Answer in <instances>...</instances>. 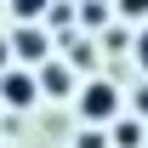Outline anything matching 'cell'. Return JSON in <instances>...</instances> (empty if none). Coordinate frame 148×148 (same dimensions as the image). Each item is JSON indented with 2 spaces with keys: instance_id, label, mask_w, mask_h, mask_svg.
<instances>
[{
  "instance_id": "5b68a950",
  "label": "cell",
  "mask_w": 148,
  "mask_h": 148,
  "mask_svg": "<svg viewBox=\"0 0 148 148\" xmlns=\"http://www.w3.org/2000/svg\"><path fill=\"white\" fill-rule=\"evenodd\" d=\"M34 74H40V97H69L74 91V69L69 63H51V57H46Z\"/></svg>"
},
{
  "instance_id": "3957f363",
  "label": "cell",
  "mask_w": 148,
  "mask_h": 148,
  "mask_svg": "<svg viewBox=\"0 0 148 148\" xmlns=\"http://www.w3.org/2000/svg\"><path fill=\"white\" fill-rule=\"evenodd\" d=\"M12 57H17V69H40V63L51 57V34H46L40 23H17V34H12Z\"/></svg>"
},
{
  "instance_id": "8992f818",
  "label": "cell",
  "mask_w": 148,
  "mask_h": 148,
  "mask_svg": "<svg viewBox=\"0 0 148 148\" xmlns=\"http://www.w3.org/2000/svg\"><path fill=\"white\" fill-rule=\"evenodd\" d=\"M63 63H69L74 74H80V69H97V51H91V40H80V34H74V40H69V51H63Z\"/></svg>"
},
{
  "instance_id": "4fadbf2b",
  "label": "cell",
  "mask_w": 148,
  "mask_h": 148,
  "mask_svg": "<svg viewBox=\"0 0 148 148\" xmlns=\"http://www.w3.org/2000/svg\"><path fill=\"white\" fill-rule=\"evenodd\" d=\"M0 108H6V103H0Z\"/></svg>"
},
{
  "instance_id": "30bf717a",
  "label": "cell",
  "mask_w": 148,
  "mask_h": 148,
  "mask_svg": "<svg viewBox=\"0 0 148 148\" xmlns=\"http://www.w3.org/2000/svg\"><path fill=\"white\" fill-rule=\"evenodd\" d=\"M74 148H108V125H86L74 137Z\"/></svg>"
},
{
  "instance_id": "7a4b0ae2",
  "label": "cell",
  "mask_w": 148,
  "mask_h": 148,
  "mask_svg": "<svg viewBox=\"0 0 148 148\" xmlns=\"http://www.w3.org/2000/svg\"><path fill=\"white\" fill-rule=\"evenodd\" d=\"M0 103L17 108V114H29L40 103V74L34 69H6V74H0Z\"/></svg>"
},
{
  "instance_id": "9c48e42d",
  "label": "cell",
  "mask_w": 148,
  "mask_h": 148,
  "mask_svg": "<svg viewBox=\"0 0 148 148\" xmlns=\"http://www.w3.org/2000/svg\"><path fill=\"white\" fill-rule=\"evenodd\" d=\"M108 17H114V12L103 6V0H86V6H80V23H86V29H103Z\"/></svg>"
},
{
  "instance_id": "277c9868",
  "label": "cell",
  "mask_w": 148,
  "mask_h": 148,
  "mask_svg": "<svg viewBox=\"0 0 148 148\" xmlns=\"http://www.w3.org/2000/svg\"><path fill=\"white\" fill-rule=\"evenodd\" d=\"M108 148H148V120L120 114V120L108 125Z\"/></svg>"
},
{
  "instance_id": "ba28073f",
  "label": "cell",
  "mask_w": 148,
  "mask_h": 148,
  "mask_svg": "<svg viewBox=\"0 0 148 148\" xmlns=\"http://www.w3.org/2000/svg\"><path fill=\"white\" fill-rule=\"evenodd\" d=\"M114 17L120 23H148V0H114Z\"/></svg>"
},
{
  "instance_id": "8fae6325",
  "label": "cell",
  "mask_w": 148,
  "mask_h": 148,
  "mask_svg": "<svg viewBox=\"0 0 148 148\" xmlns=\"http://www.w3.org/2000/svg\"><path fill=\"white\" fill-rule=\"evenodd\" d=\"M131 57H137V69L148 74V23H143V29H137V40H131Z\"/></svg>"
},
{
  "instance_id": "52a82bcc",
  "label": "cell",
  "mask_w": 148,
  "mask_h": 148,
  "mask_svg": "<svg viewBox=\"0 0 148 148\" xmlns=\"http://www.w3.org/2000/svg\"><path fill=\"white\" fill-rule=\"evenodd\" d=\"M46 12H51V0H12V17L17 23H40Z\"/></svg>"
},
{
  "instance_id": "6da1fadb",
  "label": "cell",
  "mask_w": 148,
  "mask_h": 148,
  "mask_svg": "<svg viewBox=\"0 0 148 148\" xmlns=\"http://www.w3.org/2000/svg\"><path fill=\"white\" fill-rule=\"evenodd\" d=\"M74 97H80V120H86V125H114V120L125 114V91H120L114 80H86Z\"/></svg>"
},
{
  "instance_id": "7c38bea8",
  "label": "cell",
  "mask_w": 148,
  "mask_h": 148,
  "mask_svg": "<svg viewBox=\"0 0 148 148\" xmlns=\"http://www.w3.org/2000/svg\"><path fill=\"white\" fill-rule=\"evenodd\" d=\"M131 114L148 120V80H143V86H131Z\"/></svg>"
}]
</instances>
